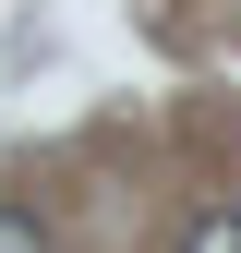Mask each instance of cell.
Here are the masks:
<instances>
[{
    "label": "cell",
    "instance_id": "obj_1",
    "mask_svg": "<svg viewBox=\"0 0 241 253\" xmlns=\"http://www.w3.org/2000/svg\"><path fill=\"white\" fill-rule=\"evenodd\" d=\"M181 253H241V205H205L193 229H181Z\"/></svg>",
    "mask_w": 241,
    "mask_h": 253
},
{
    "label": "cell",
    "instance_id": "obj_2",
    "mask_svg": "<svg viewBox=\"0 0 241 253\" xmlns=\"http://www.w3.org/2000/svg\"><path fill=\"white\" fill-rule=\"evenodd\" d=\"M0 253H48V229H37V205H0Z\"/></svg>",
    "mask_w": 241,
    "mask_h": 253
}]
</instances>
